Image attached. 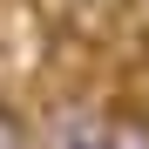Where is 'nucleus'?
Returning a JSON list of instances; mask_svg holds the SVG:
<instances>
[{"label":"nucleus","instance_id":"obj_3","mask_svg":"<svg viewBox=\"0 0 149 149\" xmlns=\"http://www.w3.org/2000/svg\"><path fill=\"white\" fill-rule=\"evenodd\" d=\"M0 149H34V122L14 102H0Z\"/></svg>","mask_w":149,"mask_h":149},{"label":"nucleus","instance_id":"obj_1","mask_svg":"<svg viewBox=\"0 0 149 149\" xmlns=\"http://www.w3.org/2000/svg\"><path fill=\"white\" fill-rule=\"evenodd\" d=\"M61 149H109V115L74 109V115L61 122Z\"/></svg>","mask_w":149,"mask_h":149},{"label":"nucleus","instance_id":"obj_2","mask_svg":"<svg viewBox=\"0 0 149 149\" xmlns=\"http://www.w3.org/2000/svg\"><path fill=\"white\" fill-rule=\"evenodd\" d=\"M109 149H149V115H142V109L109 115Z\"/></svg>","mask_w":149,"mask_h":149}]
</instances>
